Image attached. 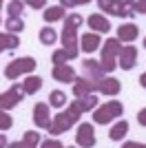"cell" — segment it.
Listing matches in <instances>:
<instances>
[{
  "label": "cell",
  "instance_id": "26",
  "mask_svg": "<svg viewBox=\"0 0 146 148\" xmlns=\"http://www.w3.org/2000/svg\"><path fill=\"white\" fill-rule=\"evenodd\" d=\"M58 38H60V36L55 33L53 27H42V29H40V42L47 44V47H49V44H55V42H58Z\"/></svg>",
  "mask_w": 146,
  "mask_h": 148
},
{
  "label": "cell",
  "instance_id": "18",
  "mask_svg": "<svg viewBox=\"0 0 146 148\" xmlns=\"http://www.w3.org/2000/svg\"><path fill=\"white\" fill-rule=\"evenodd\" d=\"M40 142H42L40 133H36V130H27L24 137H22V142H11L9 148H38Z\"/></svg>",
  "mask_w": 146,
  "mask_h": 148
},
{
  "label": "cell",
  "instance_id": "1",
  "mask_svg": "<svg viewBox=\"0 0 146 148\" xmlns=\"http://www.w3.org/2000/svg\"><path fill=\"white\" fill-rule=\"evenodd\" d=\"M82 22H84V18H82L80 13H71V16H67V18H64V29H62V36H60L62 49L67 51L73 60H75L78 53H80V47H78V44H80L78 29L82 27Z\"/></svg>",
  "mask_w": 146,
  "mask_h": 148
},
{
  "label": "cell",
  "instance_id": "13",
  "mask_svg": "<svg viewBox=\"0 0 146 148\" xmlns=\"http://www.w3.org/2000/svg\"><path fill=\"white\" fill-rule=\"evenodd\" d=\"M120 91H122V84L113 75H106V77H102V80L97 82V93H102V95L115 97V95H120Z\"/></svg>",
  "mask_w": 146,
  "mask_h": 148
},
{
  "label": "cell",
  "instance_id": "37",
  "mask_svg": "<svg viewBox=\"0 0 146 148\" xmlns=\"http://www.w3.org/2000/svg\"><path fill=\"white\" fill-rule=\"evenodd\" d=\"M140 86H142V88H146V73H142V75H140Z\"/></svg>",
  "mask_w": 146,
  "mask_h": 148
},
{
  "label": "cell",
  "instance_id": "16",
  "mask_svg": "<svg viewBox=\"0 0 146 148\" xmlns=\"http://www.w3.org/2000/svg\"><path fill=\"white\" fill-rule=\"evenodd\" d=\"M89 27H91V33H109L111 31V22H109V18H104L102 13H91L89 16Z\"/></svg>",
  "mask_w": 146,
  "mask_h": 148
},
{
  "label": "cell",
  "instance_id": "30",
  "mask_svg": "<svg viewBox=\"0 0 146 148\" xmlns=\"http://www.w3.org/2000/svg\"><path fill=\"white\" fill-rule=\"evenodd\" d=\"M40 148H64V144H62L60 139L51 137V139H42V142H40Z\"/></svg>",
  "mask_w": 146,
  "mask_h": 148
},
{
  "label": "cell",
  "instance_id": "38",
  "mask_svg": "<svg viewBox=\"0 0 146 148\" xmlns=\"http://www.w3.org/2000/svg\"><path fill=\"white\" fill-rule=\"evenodd\" d=\"M0 11H2V0H0ZM0 22H2V18H0Z\"/></svg>",
  "mask_w": 146,
  "mask_h": 148
},
{
  "label": "cell",
  "instance_id": "20",
  "mask_svg": "<svg viewBox=\"0 0 146 148\" xmlns=\"http://www.w3.org/2000/svg\"><path fill=\"white\" fill-rule=\"evenodd\" d=\"M128 130H131L128 122H126V119H120V122H115L113 126H111V130H109V137L113 139V142H122V139H124V137L128 135Z\"/></svg>",
  "mask_w": 146,
  "mask_h": 148
},
{
  "label": "cell",
  "instance_id": "29",
  "mask_svg": "<svg viewBox=\"0 0 146 148\" xmlns=\"http://www.w3.org/2000/svg\"><path fill=\"white\" fill-rule=\"evenodd\" d=\"M13 126V119H11V115L7 111H0V130L5 133V130H9Z\"/></svg>",
  "mask_w": 146,
  "mask_h": 148
},
{
  "label": "cell",
  "instance_id": "36",
  "mask_svg": "<svg viewBox=\"0 0 146 148\" xmlns=\"http://www.w3.org/2000/svg\"><path fill=\"white\" fill-rule=\"evenodd\" d=\"M0 148H9V139L5 133H0Z\"/></svg>",
  "mask_w": 146,
  "mask_h": 148
},
{
  "label": "cell",
  "instance_id": "6",
  "mask_svg": "<svg viewBox=\"0 0 146 148\" xmlns=\"http://www.w3.org/2000/svg\"><path fill=\"white\" fill-rule=\"evenodd\" d=\"M97 7L102 9L104 13L109 16H115V18H133L135 13L131 9V2H115V0H97Z\"/></svg>",
  "mask_w": 146,
  "mask_h": 148
},
{
  "label": "cell",
  "instance_id": "9",
  "mask_svg": "<svg viewBox=\"0 0 146 148\" xmlns=\"http://www.w3.org/2000/svg\"><path fill=\"white\" fill-rule=\"evenodd\" d=\"M51 106L44 104V102H38L36 106H33V124H36L38 128H44L49 130L51 128Z\"/></svg>",
  "mask_w": 146,
  "mask_h": 148
},
{
  "label": "cell",
  "instance_id": "17",
  "mask_svg": "<svg viewBox=\"0 0 146 148\" xmlns=\"http://www.w3.org/2000/svg\"><path fill=\"white\" fill-rule=\"evenodd\" d=\"M100 44H102V38L97 36V33H84V36H80V49L84 51V53H89L91 56L93 51L100 49Z\"/></svg>",
  "mask_w": 146,
  "mask_h": 148
},
{
  "label": "cell",
  "instance_id": "22",
  "mask_svg": "<svg viewBox=\"0 0 146 148\" xmlns=\"http://www.w3.org/2000/svg\"><path fill=\"white\" fill-rule=\"evenodd\" d=\"M20 47V38L18 36H11V33H0V53L2 51H13Z\"/></svg>",
  "mask_w": 146,
  "mask_h": 148
},
{
  "label": "cell",
  "instance_id": "12",
  "mask_svg": "<svg viewBox=\"0 0 146 148\" xmlns=\"http://www.w3.org/2000/svg\"><path fill=\"white\" fill-rule=\"evenodd\" d=\"M93 93H97V82H91L86 77H75L73 80V97L75 99L84 97V95H93Z\"/></svg>",
  "mask_w": 146,
  "mask_h": 148
},
{
  "label": "cell",
  "instance_id": "21",
  "mask_svg": "<svg viewBox=\"0 0 146 148\" xmlns=\"http://www.w3.org/2000/svg\"><path fill=\"white\" fill-rule=\"evenodd\" d=\"M20 86H22L24 95H36V93L42 88V77H40V75H29V77L22 80Z\"/></svg>",
  "mask_w": 146,
  "mask_h": 148
},
{
  "label": "cell",
  "instance_id": "7",
  "mask_svg": "<svg viewBox=\"0 0 146 148\" xmlns=\"http://www.w3.org/2000/svg\"><path fill=\"white\" fill-rule=\"evenodd\" d=\"M24 99V91L20 84H13L11 88H7L5 93H0V111H11Z\"/></svg>",
  "mask_w": 146,
  "mask_h": 148
},
{
  "label": "cell",
  "instance_id": "4",
  "mask_svg": "<svg viewBox=\"0 0 146 148\" xmlns=\"http://www.w3.org/2000/svg\"><path fill=\"white\" fill-rule=\"evenodd\" d=\"M122 113H124L122 102L120 99H111V102L97 106L95 111H93V122L100 124V126H104V124H111V122H115V119H120Z\"/></svg>",
  "mask_w": 146,
  "mask_h": 148
},
{
  "label": "cell",
  "instance_id": "33",
  "mask_svg": "<svg viewBox=\"0 0 146 148\" xmlns=\"http://www.w3.org/2000/svg\"><path fill=\"white\" fill-rule=\"evenodd\" d=\"M27 5L33 7V9H42V7H47V2H44V0H29Z\"/></svg>",
  "mask_w": 146,
  "mask_h": 148
},
{
  "label": "cell",
  "instance_id": "25",
  "mask_svg": "<svg viewBox=\"0 0 146 148\" xmlns=\"http://www.w3.org/2000/svg\"><path fill=\"white\" fill-rule=\"evenodd\" d=\"M5 29H7V33L18 36V33H22V29H24V20L22 18H7L5 20Z\"/></svg>",
  "mask_w": 146,
  "mask_h": 148
},
{
  "label": "cell",
  "instance_id": "28",
  "mask_svg": "<svg viewBox=\"0 0 146 148\" xmlns=\"http://www.w3.org/2000/svg\"><path fill=\"white\" fill-rule=\"evenodd\" d=\"M73 58L69 56L64 49H55L53 56H51V62H53V66H58V64H67V62H71Z\"/></svg>",
  "mask_w": 146,
  "mask_h": 148
},
{
  "label": "cell",
  "instance_id": "2",
  "mask_svg": "<svg viewBox=\"0 0 146 148\" xmlns=\"http://www.w3.org/2000/svg\"><path fill=\"white\" fill-rule=\"evenodd\" d=\"M80 117H82V111L78 108V104H75V102L69 104L67 108L62 113H58L55 119L51 122V128H49L51 137H58V135H62V133H67L69 128H73V124H78Z\"/></svg>",
  "mask_w": 146,
  "mask_h": 148
},
{
  "label": "cell",
  "instance_id": "32",
  "mask_svg": "<svg viewBox=\"0 0 146 148\" xmlns=\"http://www.w3.org/2000/svg\"><path fill=\"white\" fill-rule=\"evenodd\" d=\"M60 5L67 9V7H80V5H86V0H62Z\"/></svg>",
  "mask_w": 146,
  "mask_h": 148
},
{
  "label": "cell",
  "instance_id": "11",
  "mask_svg": "<svg viewBox=\"0 0 146 148\" xmlns=\"http://www.w3.org/2000/svg\"><path fill=\"white\" fill-rule=\"evenodd\" d=\"M82 77H86V80H91V82H100L102 77H106V73L102 71V64L97 60H93V58H89V60L82 62Z\"/></svg>",
  "mask_w": 146,
  "mask_h": 148
},
{
  "label": "cell",
  "instance_id": "15",
  "mask_svg": "<svg viewBox=\"0 0 146 148\" xmlns=\"http://www.w3.org/2000/svg\"><path fill=\"white\" fill-rule=\"evenodd\" d=\"M51 75H53V80L62 82V84H73L75 80V71H73L71 64H58V66L51 69Z\"/></svg>",
  "mask_w": 146,
  "mask_h": 148
},
{
  "label": "cell",
  "instance_id": "14",
  "mask_svg": "<svg viewBox=\"0 0 146 148\" xmlns=\"http://www.w3.org/2000/svg\"><path fill=\"white\" fill-rule=\"evenodd\" d=\"M137 36H140V29H137L135 22H124V25L117 27V40H120L122 44H124V42H126V44L135 42Z\"/></svg>",
  "mask_w": 146,
  "mask_h": 148
},
{
  "label": "cell",
  "instance_id": "39",
  "mask_svg": "<svg viewBox=\"0 0 146 148\" xmlns=\"http://www.w3.org/2000/svg\"><path fill=\"white\" fill-rule=\"evenodd\" d=\"M64 148H78V146H64Z\"/></svg>",
  "mask_w": 146,
  "mask_h": 148
},
{
  "label": "cell",
  "instance_id": "10",
  "mask_svg": "<svg viewBox=\"0 0 146 148\" xmlns=\"http://www.w3.org/2000/svg\"><path fill=\"white\" fill-rule=\"evenodd\" d=\"M135 64H137V47L124 44L120 56H117V66L124 69V71H131V69H135Z\"/></svg>",
  "mask_w": 146,
  "mask_h": 148
},
{
  "label": "cell",
  "instance_id": "34",
  "mask_svg": "<svg viewBox=\"0 0 146 148\" xmlns=\"http://www.w3.org/2000/svg\"><path fill=\"white\" fill-rule=\"evenodd\" d=\"M137 124L146 128V108H142V111L137 113Z\"/></svg>",
  "mask_w": 146,
  "mask_h": 148
},
{
  "label": "cell",
  "instance_id": "3",
  "mask_svg": "<svg viewBox=\"0 0 146 148\" xmlns=\"http://www.w3.org/2000/svg\"><path fill=\"white\" fill-rule=\"evenodd\" d=\"M122 47L124 44L117 38H109L106 42H102V60H100V64H102V71L106 75L117 69V56H120Z\"/></svg>",
  "mask_w": 146,
  "mask_h": 148
},
{
  "label": "cell",
  "instance_id": "35",
  "mask_svg": "<svg viewBox=\"0 0 146 148\" xmlns=\"http://www.w3.org/2000/svg\"><path fill=\"white\" fill-rule=\"evenodd\" d=\"M122 148H146V144H140V142H126Z\"/></svg>",
  "mask_w": 146,
  "mask_h": 148
},
{
  "label": "cell",
  "instance_id": "5",
  "mask_svg": "<svg viewBox=\"0 0 146 148\" xmlns=\"http://www.w3.org/2000/svg\"><path fill=\"white\" fill-rule=\"evenodd\" d=\"M36 66H38V62L33 60L31 56L16 58V60H11L5 66V77H7V80H18L20 75H31L33 71H36Z\"/></svg>",
  "mask_w": 146,
  "mask_h": 148
},
{
  "label": "cell",
  "instance_id": "23",
  "mask_svg": "<svg viewBox=\"0 0 146 148\" xmlns=\"http://www.w3.org/2000/svg\"><path fill=\"white\" fill-rule=\"evenodd\" d=\"M75 104H78V108L82 113H89V111H95L97 106H100V99H97L95 93H93V95H84V97L75 99Z\"/></svg>",
  "mask_w": 146,
  "mask_h": 148
},
{
  "label": "cell",
  "instance_id": "27",
  "mask_svg": "<svg viewBox=\"0 0 146 148\" xmlns=\"http://www.w3.org/2000/svg\"><path fill=\"white\" fill-rule=\"evenodd\" d=\"M22 11H24V2H20V0L7 2V18H22Z\"/></svg>",
  "mask_w": 146,
  "mask_h": 148
},
{
  "label": "cell",
  "instance_id": "40",
  "mask_svg": "<svg viewBox=\"0 0 146 148\" xmlns=\"http://www.w3.org/2000/svg\"><path fill=\"white\" fill-rule=\"evenodd\" d=\"M144 49H146V38H144Z\"/></svg>",
  "mask_w": 146,
  "mask_h": 148
},
{
  "label": "cell",
  "instance_id": "8",
  "mask_svg": "<svg viewBox=\"0 0 146 148\" xmlns=\"http://www.w3.org/2000/svg\"><path fill=\"white\" fill-rule=\"evenodd\" d=\"M75 146L78 148H93L95 146V126L91 122H82L75 130Z\"/></svg>",
  "mask_w": 146,
  "mask_h": 148
},
{
  "label": "cell",
  "instance_id": "19",
  "mask_svg": "<svg viewBox=\"0 0 146 148\" xmlns=\"http://www.w3.org/2000/svg\"><path fill=\"white\" fill-rule=\"evenodd\" d=\"M42 18H44V22H58V20H64L67 18V11H64V7L62 5H51V7H47L44 9V13H42Z\"/></svg>",
  "mask_w": 146,
  "mask_h": 148
},
{
  "label": "cell",
  "instance_id": "31",
  "mask_svg": "<svg viewBox=\"0 0 146 148\" xmlns=\"http://www.w3.org/2000/svg\"><path fill=\"white\" fill-rule=\"evenodd\" d=\"M131 9H133V13H146V2L135 0V2H131Z\"/></svg>",
  "mask_w": 146,
  "mask_h": 148
},
{
  "label": "cell",
  "instance_id": "24",
  "mask_svg": "<svg viewBox=\"0 0 146 148\" xmlns=\"http://www.w3.org/2000/svg\"><path fill=\"white\" fill-rule=\"evenodd\" d=\"M67 93L64 91H51L49 93V106H53V108H64L67 106Z\"/></svg>",
  "mask_w": 146,
  "mask_h": 148
}]
</instances>
